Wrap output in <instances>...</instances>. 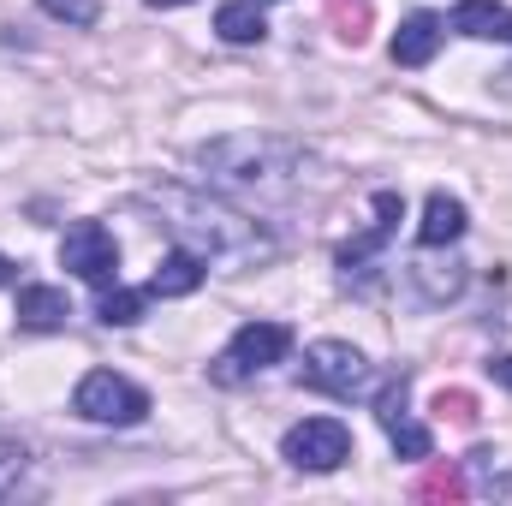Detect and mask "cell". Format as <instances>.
Returning a JSON list of instances; mask_svg holds the SVG:
<instances>
[{
  "instance_id": "obj_3",
  "label": "cell",
  "mask_w": 512,
  "mask_h": 506,
  "mask_svg": "<svg viewBox=\"0 0 512 506\" xmlns=\"http://www.w3.org/2000/svg\"><path fill=\"white\" fill-rule=\"evenodd\" d=\"M72 411H78L84 423L126 429V423H143V411H149V393H143L137 381L114 376V370H90V376L78 381V393H72Z\"/></svg>"
},
{
  "instance_id": "obj_17",
  "label": "cell",
  "mask_w": 512,
  "mask_h": 506,
  "mask_svg": "<svg viewBox=\"0 0 512 506\" xmlns=\"http://www.w3.org/2000/svg\"><path fill=\"white\" fill-rule=\"evenodd\" d=\"M96 316H102L108 328H131V322H143V292H131V286H102Z\"/></svg>"
},
{
  "instance_id": "obj_15",
  "label": "cell",
  "mask_w": 512,
  "mask_h": 506,
  "mask_svg": "<svg viewBox=\"0 0 512 506\" xmlns=\"http://www.w3.org/2000/svg\"><path fill=\"white\" fill-rule=\"evenodd\" d=\"M215 30H221V42H262L268 36V12L256 6V0H227L221 12H215Z\"/></svg>"
},
{
  "instance_id": "obj_21",
  "label": "cell",
  "mask_w": 512,
  "mask_h": 506,
  "mask_svg": "<svg viewBox=\"0 0 512 506\" xmlns=\"http://www.w3.org/2000/svg\"><path fill=\"white\" fill-rule=\"evenodd\" d=\"M12 274H18V268H12V256L0 251V286H12Z\"/></svg>"
},
{
  "instance_id": "obj_19",
  "label": "cell",
  "mask_w": 512,
  "mask_h": 506,
  "mask_svg": "<svg viewBox=\"0 0 512 506\" xmlns=\"http://www.w3.org/2000/svg\"><path fill=\"white\" fill-rule=\"evenodd\" d=\"M24 465H30V453H24L18 441H0V495H12V489H18Z\"/></svg>"
},
{
  "instance_id": "obj_1",
  "label": "cell",
  "mask_w": 512,
  "mask_h": 506,
  "mask_svg": "<svg viewBox=\"0 0 512 506\" xmlns=\"http://www.w3.org/2000/svg\"><path fill=\"white\" fill-rule=\"evenodd\" d=\"M149 203L167 215V227L179 233L185 251H197L203 262H221V268H256L274 256V233L245 221L239 209L203 197V191H185V185H161L149 191Z\"/></svg>"
},
{
  "instance_id": "obj_6",
  "label": "cell",
  "mask_w": 512,
  "mask_h": 506,
  "mask_svg": "<svg viewBox=\"0 0 512 506\" xmlns=\"http://www.w3.org/2000/svg\"><path fill=\"white\" fill-rule=\"evenodd\" d=\"M304 387H316L328 399H358V393H370V364L346 340H316L304 352Z\"/></svg>"
},
{
  "instance_id": "obj_5",
  "label": "cell",
  "mask_w": 512,
  "mask_h": 506,
  "mask_svg": "<svg viewBox=\"0 0 512 506\" xmlns=\"http://www.w3.org/2000/svg\"><path fill=\"white\" fill-rule=\"evenodd\" d=\"M280 453H286L292 471H316V477H322V471H340V465L352 459V429H346L340 417H304V423L286 429Z\"/></svg>"
},
{
  "instance_id": "obj_22",
  "label": "cell",
  "mask_w": 512,
  "mask_h": 506,
  "mask_svg": "<svg viewBox=\"0 0 512 506\" xmlns=\"http://www.w3.org/2000/svg\"><path fill=\"white\" fill-rule=\"evenodd\" d=\"M143 6H161L167 12V6H191V0H143Z\"/></svg>"
},
{
  "instance_id": "obj_11",
  "label": "cell",
  "mask_w": 512,
  "mask_h": 506,
  "mask_svg": "<svg viewBox=\"0 0 512 506\" xmlns=\"http://www.w3.org/2000/svg\"><path fill=\"white\" fill-rule=\"evenodd\" d=\"M459 233H465V203L447 197V191H429L423 221H417V245H423V251H441V245H453Z\"/></svg>"
},
{
  "instance_id": "obj_2",
  "label": "cell",
  "mask_w": 512,
  "mask_h": 506,
  "mask_svg": "<svg viewBox=\"0 0 512 506\" xmlns=\"http://www.w3.org/2000/svg\"><path fill=\"white\" fill-rule=\"evenodd\" d=\"M197 167L209 185L221 191H239V197H262V203H280V197H298L304 191V167L310 155L286 137H268V131H239V137H215L197 149Z\"/></svg>"
},
{
  "instance_id": "obj_7",
  "label": "cell",
  "mask_w": 512,
  "mask_h": 506,
  "mask_svg": "<svg viewBox=\"0 0 512 506\" xmlns=\"http://www.w3.org/2000/svg\"><path fill=\"white\" fill-rule=\"evenodd\" d=\"M60 262H66L78 280H90V286H114V280H120V245H114V233H108L102 221H78V227L60 239Z\"/></svg>"
},
{
  "instance_id": "obj_14",
  "label": "cell",
  "mask_w": 512,
  "mask_h": 506,
  "mask_svg": "<svg viewBox=\"0 0 512 506\" xmlns=\"http://www.w3.org/2000/svg\"><path fill=\"white\" fill-rule=\"evenodd\" d=\"M399 215H405V209H399V197H393V191H382V197H376V227H370L364 239H352V245L340 251V268H346V274H352V268H364V256H370V251H382L387 239H393Z\"/></svg>"
},
{
  "instance_id": "obj_4",
  "label": "cell",
  "mask_w": 512,
  "mask_h": 506,
  "mask_svg": "<svg viewBox=\"0 0 512 506\" xmlns=\"http://www.w3.org/2000/svg\"><path fill=\"white\" fill-rule=\"evenodd\" d=\"M292 352V328L286 322H245L233 340H227V352L215 358V381H251L262 370H274L280 358Z\"/></svg>"
},
{
  "instance_id": "obj_18",
  "label": "cell",
  "mask_w": 512,
  "mask_h": 506,
  "mask_svg": "<svg viewBox=\"0 0 512 506\" xmlns=\"http://www.w3.org/2000/svg\"><path fill=\"white\" fill-rule=\"evenodd\" d=\"M48 18H60V24H72V30H90L96 18H102V6L96 0H36Z\"/></svg>"
},
{
  "instance_id": "obj_13",
  "label": "cell",
  "mask_w": 512,
  "mask_h": 506,
  "mask_svg": "<svg viewBox=\"0 0 512 506\" xmlns=\"http://www.w3.org/2000/svg\"><path fill=\"white\" fill-rule=\"evenodd\" d=\"M203 268H209L203 256L179 245V251H167V256H161V268H155L149 292H161V298H185V292H197V286H203Z\"/></svg>"
},
{
  "instance_id": "obj_20",
  "label": "cell",
  "mask_w": 512,
  "mask_h": 506,
  "mask_svg": "<svg viewBox=\"0 0 512 506\" xmlns=\"http://www.w3.org/2000/svg\"><path fill=\"white\" fill-rule=\"evenodd\" d=\"M489 376L501 381V387H512V352H507V358H495V364H489Z\"/></svg>"
},
{
  "instance_id": "obj_10",
  "label": "cell",
  "mask_w": 512,
  "mask_h": 506,
  "mask_svg": "<svg viewBox=\"0 0 512 506\" xmlns=\"http://www.w3.org/2000/svg\"><path fill=\"white\" fill-rule=\"evenodd\" d=\"M441 18L435 12H411L399 30H393V66H429L435 48H441Z\"/></svg>"
},
{
  "instance_id": "obj_16",
  "label": "cell",
  "mask_w": 512,
  "mask_h": 506,
  "mask_svg": "<svg viewBox=\"0 0 512 506\" xmlns=\"http://www.w3.org/2000/svg\"><path fill=\"white\" fill-rule=\"evenodd\" d=\"M411 280H417V292H423L429 304H441V298H453V292L465 286V268H459V262H447V274H441V262H417V268H411Z\"/></svg>"
},
{
  "instance_id": "obj_8",
  "label": "cell",
  "mask_w": 512,
  "mask_h": 506,
  "mask_svg": "<svg viewBox=\"0 0 512 506\" xmlns=\"http://www.w3.org/2000/svg\"><path fill=\"white\" fill-rule=\"evenodd\" d=\"M376 417H382L387 441L399 447V459H429V447H435V441H429V429H423V423H411V411H405V376L376 399Z\"/></svg>"
},
{
  "instance_id": "obj_12",
  "label": "cell",
  "mask_w": 512,
  "mask_h": 506,
  "mask_svg": "<svg viewBox=\"0 0 512 506\" xmlns=\"http://www.w3.org/2000/svg\"><path fill=\"white\" fill-rule=\"evenodd\" d=\"M66 316H72V298L60 286H24L18 292V328L48 334V328H66Z\"/></svg>"
},
{
  "instance_id": "obj_9",
  "label": "cell",
  "mask_w": 512,
  "mask_h": 506,
  "mask_svg": "<svg viewBox=\"0 0 512 506\" xmlns=\"http://www.w3.org/2000/svg\"><path fill=\"white\" fill-rule=\"evenodd\" d=\"M447 30H459L471 42H512V6H501V0H459Z\"/></svg>"
}]
</instances>
